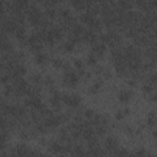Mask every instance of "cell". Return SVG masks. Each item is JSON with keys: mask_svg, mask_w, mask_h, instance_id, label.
<instances>
[{"mask_svg": "<svg viewBox=\"0 0 157 157\" xmlns=\"http://www.w3.org/2000/svg\"><path fill=\"white\" fill-rule=\"evenodd\" d=\"M131 96H132V92L130 90H128V88H123V90H120L118 92V99L121 103H128L130 101Z\"/></svg>", "mask_w": 157, "mask_h": 157, "instance_id": "cell-1", "label": "cell"}, {"mask_svg": "<svg viewBox=\"0 0 157 157\" xmlns=\"http://www.w3.org/2000/svg\"><path fill=\"white\" fill-rule=\"evenodd\" d=\"M104 147H105V150H108L110 152H114L118 148V141L113 136H108L104 141Z\"/></svg>", "mask_w": 157, "mask_h": 157, "instance_id": "cell-2", "label": "cell"}, {"mask_svg": "<svg viewBox=\"0 0 157 157\" xmlns=\"http://www.w3.org/2000/svg\"><path fill=\"white\" fill-rule=\"evenodd\" d=\"M34 61L39 65H43L48 61V55L44 53V52H39V53H36L34 54Z\"/></svg>", "mask_w": 157, "mask_h": 157, "instance_id": "cell-3", "label": "cell"}, {"mask_svg": "<svg viewBox=\"0 0 157 157\" xmlns=\"http://www.w3.org/2000/svg\"><path fill=\"white\" fill-rule=\"evenodd\" d=\"M146 124L148 126H156L157 125V114L153 113V112L148 113L147 117H146Z\"/></svg>", "mask_w": 157, "mask_h": 157, "instance_id": "cell-4", "label": "cell"}, {"mask_svg": "<svg viewBox=\"0 0 157 157\" xmlns=\"http://www.w3.org/2000/svg\"><path fill=\"white\" fill-rule=\"evenodd\" d=\"M152 135H153V136L157 139V128H155V129H153V131H152Z\"/></svg>", "mask_w": 157, "mask_h": 157, "instance_id": "cell-5", "label": "cell"}]
</instances>
